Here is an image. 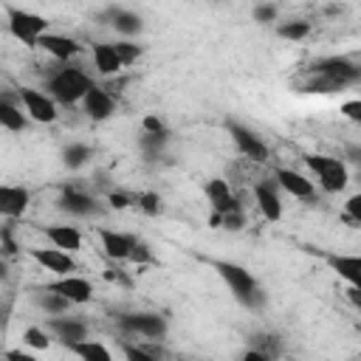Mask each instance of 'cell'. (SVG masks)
<instances>
[{"mask_svg":"<svg viewBox=\"0 0 361 361\" xmlns=\"http://www.w3.org/2000/svg\"><path fill=\"white\" fill-rule=\"evenodd\" d=\"M226 130H228L231 141L237 144V149H240L245 158H251V161H257V164L268 161V147L257 138L254 130H248V127L240 124V121H226Z\"/></svg>","mask_w":361,"mask_h":361,"instance_id":"7","label":"cell"},{"mask_svg":"<svg viewBox=\"0 0 361 361\" xmlns=\"http://www.w3.org/2000/svg\"><path fill=\"white\" fill-rule=\"evenodd\" d=\"M20 99H23L25 113H28L34 121H42V124L56 121V102H54L48 93L34 90V87H20Z\"/></svg>","mask_w":361,"mask_h":361,"instance_id":"8","label":"cell"},{"mask_svg":"<svg viewBox=\"0 0 361 361\" xmlns=\"http://www.w3.org/2000/svg\"><path fill=\"white\" fill-rule=\"evenodd\" d=\"M276 34H279L282 39H305V37L310 34V23H305V20L282 23V25H276Z\"/></svg>","mask_w":361,"mask_h":361,"instance_id":"27","label":"cell"},{"mask_svg":"<svg viewBox=\"0 0 361 361\" xmlns=\"http://www.w3.org/2000/svg\"><path fill=\"white\" fill-rule=\"evenodd\" d=\"M37 305H39L42 310L54 313V316H59V313L71 310V302H68V299H62L59 293H48V290H39V296H37Z\"/></svg>","mask_w":361,"mask_h":361,"instance_id":"26","label":"cell"},{"mask_svg":"<svg viewBox=\"0 0 361 361\" xmlns=\"http://www.w3.org/2000/svg\"><path fill=\"white\" fill-rule=\"evenodd\" d=\"M217 268V274L226 279V285L231 288L234 299L245 307H259L262 305V290L257 288V279L237 262H226V259H214L212 262Z\"/></svg>","mask_w":361,"mask_h":361,"instance_id":"1","label":"cell"},{"mask_svg":"<svg viewBox=\"0 0 361 361\" xmlns=\"http://www.w3.org/2000/svg\"><path fill=\"white\" fill-rule=\"evenodd\" d=\"M39 290H48V293H59L62 299H68L71 305H87L90 299H93V285H90V279H85V276H59V279H54V282H48V285H42Z\"/></svg>","mask_w":361,"mask_h":361,"instance_id":"5","label":"cell"},{"mask_svg":"<svg viewBox=\"0 0 361 361\" xmlns=\"http://www.w3.org/2000/svg\"><path fill=\"white\" fill-rule=\"evenodd\" d=\"M0 127H6L11 133L25 130V113L17 104H11L8 99H3V96H0Z\"/></svg>","mask_w":361,"mask_h":361,"instance_id":"24","label":"cell"},{"mask_svg":"<svg viewBox=\"0 0 361 361\" xmlns=\"http://www.w3.org/2000/svg\"><path fill=\"white\" fill-rule=\"evenodd\" d=\"M240 361H274V358H271V355H265V353L257 347V350H248V353H245Z\"/></svg>","mask_w":361,"mask_h":361,"instance_id":"39","label":"cell"},{"mask_svg":"<svg viewBox=\"0 0 361 361\" xmlns=\"http://www.w3.org/2000/svg\"><path fill=\"white\" fill-rule=\"evenodd\" d=\"M79 361H113L110 350L102 344V341H90V338H82V341H71L65 344Z\"/></svg>","mask_w":361,"mask_h":361,"instance_id":"23","label":"cell"},{"mask_svg":"<svg viewBox=\"0 0 361 361\" xmlns=\"http://www.w3.org/2000/svg\"><path fill=\"white\" fill-rule=\"evenodd\" d=\"M42 234L54 243V248H59V251H65V254H73V251L82 248V234H79L76 226H62V223H56V226H42Z\"/></svg>","mask_w":361,"mask_h":361,"instance_id":"16","label":"cell"},{"mask_svg":"<svg viewBox=\"0 0 361 361\" xmlns=\"http://www.w3.org/2000/svg\"><path fill=\"white\" fill-rule=\"evenodd\" d=\"M56 206H59L62 212L73 214V217H87V214H96V200H93L90 195H85V192L73 189V186H68V189L59 195Z\"/></svg>","mask_w":361,"mask_h":361,"instance_id":"15","label":"cell"},{"mask_svg":"<svg viewBox=\"0 0 361 361\" xmlns=\"http://www.w3.org/2000/svg\"><path fill=\"white\" fill-rule=\"evenodd\" d=\"M274 180L285 189V192H290L293 197H302V200H307V197H313V180H307L305 175H299V172H293V169H285V166H276L274 169Z\"/></svg>","mask_w":361,"mask_h":361,"instance_id":"14","label":"cell"},{"mask_svg":"<svg viewBox=\"0 0 361 361\" xmlns=\"http://www.w3.org/2000/svg\"><path fill=\"white\" fill-rule=\"evenodd\" d=\"M107 20H110V25H113L118 34H124V37H135V34L141 31V25H144L135 11H127V8H118V6L107 8Z\"/></svg>","mask_w":361,"mask_h":361,"instance_id":"22","label":"cell"},{"mask_svg":"<svg viewBox=\"0 0 361 361\" xmlns=\"http://www.w3.org/2000/svg\"><path fill=\"white\" fill-rule=\"evenodd\" d=\"M324 259H327V265H330L341 279L350 282V288H358V282H361V259H358V257H347V254H324Z\"/></svg>","mask_w":361,"mask_h":361,"instance_id":"20","label":"cell"},{"mask_svg":"<svg viewBox=\"0 0 361 361\" xmlns=\"http://www.w3.org/2000/svg\"><path fill=\"white\" fill-rule=\"evenodd\" d=\"M107 203H110L113 209H127V206L133 203V197L124 195V192H107Z\"/></svg>","mask_w":361,"mask_h":361,"instance_id":"37","label":"cell"},{"mask_svg":"<svg viewBox=\"0 0 361 361\" xmlns=\"http://www.w3.org/2000/svg\"><path fill=\"white\" fill-rule=\"evenodd\" d=\"M121 330L144 336V338H164L166 336V319L158 313H124L118 316Z\"/></svg>","mask_w":361,"mask_h":361,"instance_id":"6","label":"cell"},{"mask_svg":"<svg viewBox=\"0 0 361 361\" xmlns=\"http://www.w3.org/2000/svg\"><path fill=\"white\" fill-rule=\"evenodd\" d=\"M82 107H85V113H87L93 121H104V118H110V116L116 113V102H113V96H110L107 90H102V87H96V85L85 93Z\"/></svg>","mask_w":361,"mask_h":361,"instance_id":"12","label":"cell"},{"mask_svg":"<svg viewBox=\"0 0 361 361\" xmlns=\"http://www.w3.org/2000/svg\"><path fill=\"white\" fill-rule=\"evenodd\" d=\"M37 48L48 51L59 62H68V59H73L79 54V42L73 37H65V34H42L37 39Z\"/></svg>","mask_w":361,"mask_h":361,"instance_id":"13","label":"cell"},{"mask_svg":"<svg viewBox=\"0 0 361 361\" xmlns=\"http://www.w3.org/2000/svg\"><path fill=\"white\" fill-rule=\"evenodd\" d=\"M254 200H257V206H259V212H262L265 220L276 223L282 217V200H279V195H276V189H274L271 180H262V183L254 186Z\"/></svg>","mask_w":361,"mask_h":361,"instance_id":"17","label":"cell"},{"mask_svg":"<svg viewBox=\"0 0 361 361\" xmlns=\"http://www.w3.org/2000/svg\"><path fill=\"white\" fill-rule=\"evenodd\" d=\"M99 240H102V248L110 259H127L130 248L135 243V237L121 234V231H110V228H99Z\"/></svg>","mask_w":361,"mask_h":361,"instance_id":"18","label":"cell"},{"mask_svg":"<svg viewBox=\"0 0 361 361\" xmlns=\"http://www.w3.org/2000/svg\"><path fill=\"white\" fill-rule=\"evenodd\" d=\"M341 113L350 118V121H361V102L358 99H350L341 104Z\"/></svg>","mask_w":361,"mask_h":361,"instance_id":"36","label":"cell"},{"mask_svg":"<svg viewBox=\"0 0 361 361\" xmlns=\"http://www.w3.org/2000/svg\"><path fill=\"white\" fill-rule=\"evenodd\" d=\"M203 192H206V197H209L214 214H228V212H237V209H240L237 197H234L231 189H228V180H223V178H212V180H206Z\"/></svg>","mask_w":361,"mask_h":361,"instance_id":"11","label":"cell"},{"mask_svg":"<svg viewBox=\"0 0 361 361\" xmlns=\"http://www.w3.org/2000/svg\"><path fill=\"white\" fill-rule=\"evenodd\" d=\"M6 361H39V358H34L31 353H23V350H8Z\"/></svg>","mask_w":361,"mask_h":361,"instance_id":"38","label":"cell"},{"mask_svg":"<svg viewBox=\"0 0 361 361\" xmlns=\"http://www.w3.org/2000/svg\"><path fill=\"white\" fill-rule=\"evenodd\" d=\"M6 279H8V265L0 259V282H6Z\"/></svg>","mask_w":361,"mask_h":361,"instance_id":"40","label":"cell"},{"mask_svg":"<svg viewBox=\"0 0 361 361\" xmlns=\"http://www.w3.org/2000/svg\"><path fill=\"white\" fill-rule=\"evenodd\" d=\"M87 158H90V147L87 144H68L62 149V161H65L68 169H79Z\"/></svg>","mask_w":361,"mask_h":361,"instance_id":"25","label":"cell"},{"mask_svg":"<svg viewBox=\"0 0 361 361\" xmlns=\"http://www.w3.org/2000/svg\"><path fill=\"white\" fill-rule=\"evenodd\" d=\"M113 51H116L121 68H124V65H133V62L141 56V45H135V42H130V39H118V42H113Z\"/></svg>","mask_w":361,"mask_h":361,"instance_id":"28","label":"cell"},{"mask_svg":"<svg viewBox=\"0 0 361 361\" xmlns=\"http://www.w3.org/2000/svg\"><path fill=\"white\" fill-rule=\"evenodd\" d=\"M6 17H8V31L14 39H20L28 48H37V39L42 34H48V20L42 14L17 8V6H6Z\"/></svg>","mask_w":361,"mask_h":361,"instance_id":"3","label":"cell"},{"mask_svg":"<svg viewBox=\"0 0 361 361\" xmlns=\"http://www.w3.org/2000/svg\"><path fill=\"white\" fill-rule=\"evenodd\" d=\"M90 54H93V65H96V71L102 76H116L121 71V62H118V56L113 51V42H96L90 48Z\"/></svg>","mask_w":361,"mask_h":361,"instance_id":"21","label":"cell"},{"mask_svg":"<svg viewBox=\"0 0 361 361\" xmlns=\"http://www.w3.org/2000/svg\"><path fill=\"white\" fill-rule=\"evenodd\" d=\"M127 259H133V262H138V265H141V262H152V251H149L141 240H135L133 248H130V257H127Z\"/></svg>","mask_w":361,"mask_h":361,"instance_id":"34","label":"cell"},{"mask_svg":"<svg viewBox=\"0 0 361 361\" xmlns=\"http://www.w3.org/2000/svg\"><path fill=\"white\" fill-rule=\"evenodd\" d=\"M169 141V133H161V135H149V133H144V138H141V149L149 155V158H158V152H161V147Z\"/></svg>","mask_w":361,"mask_h":361,"instance_id":"31","label":"cell"},{"mask_svg":"<svg viewBox=\"0 0 361 361\" xmlns=\"http://www.w3.org/2000/svg\"><path fill=\"white\" fill-rule=\"evenodd\" d=\"M48 93L51 99L62 102V104H76L85 99V93L93 87V82L87 79V73H82L79 68H59L51 79H48Z\"/></svg>","mask_w":361,"mask_h":361,"instance_id":"2","label":"cell"},{"mask_svg":"<svg viewBox=\"0 0 361 361\" xmlns=\"http://www.w3.org/2000/svg\"><path fill=\"white\" fill-rule=\"evenodd\" d=\"M28 189L25 186H14V183H0V214L3 217H23V212L28 209Z\"/></svg>","mask_w":361,"mask_h":361,"instance_id":"10","label":"cell"},{"mask_svg":"<svg viewBox=\"0 0 361 361\" xmlns=\"http://www.w3.org/2000/svg\"><path fill=\"white\" fill-rule=\"evenodd\" d=\"M276 6L274 3H262V6H254V20L257 23H274L276 20Z\"/></svg>","mask_w":361,"mask_h":361,"instance_id":"33","label":"cell"},{"mask_svg":"<svg viewBox=\"0 0 361 361\" xmlns=\"http://www.w3.org/2000/svg\"><path fill=\"white\" fill-rule=\"evenodd\" d=\"M141 127H144V133H149V135H161V133H166V127H164V121H161L158 116H144Z\"/></svg>","mask_w":361,"mask_h":361,"instance_id":"35","label":"cell"},{"mask_svg":"<svg viewBox=\"0 0 361 361\" xmlns=\"http://www.w3.org/2000/svg\"><path fill=\"white\" fill-rule=\"evenodd\" d=\"M28 254L34 262H39L45 271H51L56 276H73V271L79 268L76 259L59 248H28Z\"/></svg>","mask_w":361,"mask_h":361,"instance_id":"9","label":"cell"},{"mask_svg":"<svg viewBox=\"0 0 361 361\" xmlns=\"http://www.w3.org/2000/svg\"><path fill=\"white\" fill-rule=\"evenodd\" d=\"M305 161H307V166L316 172L319 186H322L324 192H341V189L347 186L350 172H347L344 161L330 158V155H307Z\"/></svg>","mask_w":361,"mask_h":361,"instance_id":"4","label":"cell"},{"mask_svg":"<svg viewBox=\"0 0 361 361\" xmlns=\"http://www.w3.org/2000/svg\"><path fill=\"white\" fill-rule=\"evenodd\" d=\"M62 344H71V341H82V338H87V327L82 324V322H76V319H68V316H54V319H48V324H45Z\"/></svg>","mask_w":361,"mask_h":361,"instance_id":"19","label":"cell"},{"mask_svg":"<svg viewBox=\"0 0 361 361\" xmlns=\"http://www.w3.org/2000/svg\"><path fill=\"white\" fill-rule=\"evenodd\" d=\"M23 341H25L28 347H34V350H48V347H51V338H48V333H45L42 327H28V330L23 333Z\"/></svg>","mask_w":361,"mask_h":361,"instance_id":"30","label":"cell"},{"mask_svg":"<svg viewBox=\"0 0 361 361\" xmlns=\"http://www.w3.org/2000/svg\"><path fill=\"white\" fill-rule=\"evenodd\" d=\"M121 353L127 361H158L152 353H147L144 347H135L133 341H121Z\"/></svg>","mask_w":361,"mask_h":361,"instance_id":"32","label":"cell"},{"mask_svg":"<svg viewBox=\"0 0 361 361\" xmlns=\"http://www.w3.org/2000/svg\"><path fill=\"white\" fill-rule=\"evenodd\" d=\"M133 203H135L144 214H149V217H152V214H158V212L164 209V206H161V197H158L155 192H138V195L133 197Z\"/></svg>","mask_w":361,"mask_h":361,"instance_id":"29","label":"cell"}]
</instances>
